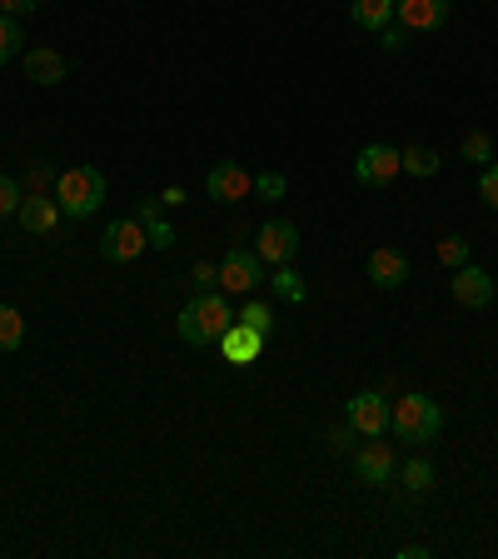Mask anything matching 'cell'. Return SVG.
I'll list each match as a JSON object with an SVG mask.
<instances>
[{
  "mask_svg": "<svg viewBox=\"0 0 498 559\" xmlns=\"http://www.w3.org/2000/svg\"><path fill=\"white\" fill-rule=\"evenodd\" d=\"M234 325V310H230V300L224 295H215V290H199L195 300L180 310V320H174V330H180V340L185 345H220V335Z\"/></svg>",
  "mask_w": 498,
  "mask_h": 559,
  "instance_id": "6da1fadb",
  "label": "cell"
},
{
  "mask_svg": "<svg viewBox=\"0 0 498 559\" xmlns=\"http://www.w3.org/2000/svg\"><path fill=\"white\" fill-rule=\"evenodd\" d=\"M56 200L70 221H90L95 210L105 205V175L95 165H70L56 180Z\"/></svg>",
  "mask_w": 498,
  "mask_h": 559,
  "instance_id": "7a4b0ae2",
  "label": "cell"
},
{
  "mask_svg": "<svg viewBox=\"0 0 498 559\" xmlns=\"http://www.w3.org/2000/svg\"><path fill=\"white\" fill-rule=\"evenodd\" d=\"M389 430L409 444H434L444 430V409L434 405L429 395H404V400H394V409H389Z\"/></svg>",
  "mask_w": 498,
  "mask_h": 559,
  "instance_id": "3957f363",
  "label": "cell"
},
{
  "mask_svg": "<svg viewBox=\"0 0 498 559\" xmlns=\"http://www.w3.org/2000/svg\"><path fill=\"white\" fill-rule=\"evenodd\" d=\"M145 250H150V230H145L135 215H125V221H116V225H105V235H100V255L105 260L130 265V260H139Z\"/></svg>",
  "mask_w": 498,
  "mask_h": 559,
  "instance_id": "277c9868",
  "label": "cell"
},
{
  "mask_svg": "<svg viewBox=\"0 0 498 559\" xmlns=\"http://www.w3.org/2000/svg\"><path fill=\"white\" fill-rule=\"evenodd\" d=\"M259 285H265V260H259L255 250L234 245L230 255L220 260V290H230V295H255Z\"/></svg>",
  "mask_w": 498,
  "mask_h": 559,
  "instance_id": "5b68a950",
  "label": "cell"
},
{
  "mask_svg": "<svg viewBox=\"0 0 498 559\" xmlns=\"http://www.w3.org/2000/svg\"><path fill=\"white\" fill-rule=\"evenodd\" d=\"M399 170H404V160H399L394 145H364V151L354 155V180H360V186L384 190L399 180Z\"/></svg>",
  "mask_w": 498,
  "mask_h": 559,
  "instance_id": "8992f818",
  "label": "cell"
},
{
  "mask_svg": "<svg viewBox=\"0 0 498 559\" xmlns=\"http://www.w3.org/2000/svg\"><path fill=\"white\" fill-rule=\"evenodd\" d=\"M255 255L265 260V265H290V260L300 255V230H294L290 221H265L255 235Z\"/></svg>",
  "mask_w": 498,
  "mask_h": 559,
  "instance_id": "52a82bcc",
  "label": "cell"
},
{
  "mask_svg": "<svg viewBox=\"0 0 498 559\" xmlns=\"http://www.w3.org/2000/svg\"><path fill=\"white\" fill-rule=\"evenodd\" d=\"M205 190H209V200L234 205V200H250V195H255V175L244 170V165H234V160H220L215 170L205 175Z\"/></svg>",
  "mask_w": 498,
  "mask_h": 559,
  "instance_id": "ba28073f",
  "label": "cell"
},
{
  "mask_svg": "<svg viewBox=\"0 0 498 559\" xmlns=\"http://www.w3.org/2000/svg\"><path fill=\"white\" fill-rule=\"evenodd\" d=\"M449 295L464 305V310H484V305L494 300V280H488V270H478V265H459L449 280Z\"/></svg>",
  "mask_w": 498,
  "mask_h": 559,
  "instance_id": "9c48e42d",
  "label": "cell"
},
{
  "mask_svg": "<svg viewBox=\"0 0 498 559\" xmlns=\"http://www.w3.org/2000/svg\"><path fill=\"white\" fill-rule=\"evenodd\" d=\"M15 221H21V230H31V235H56L60 221H65V210H60V200H50V195H25L21 210H15Z\"/></svg>",
  "mask_w": 498,
  "mask_h": 559,
  "instance_id": "30bf717a",
  "label": "cell"
},
{
  "mask_svg": "<svg viewBox=\"0 0 498 559\" xmlns=\"http://www.w3.org/2000/svg\"><path fill=\"white\" fill-rule=\"evenodd\" d=\"M349 425H354V435H364V440H374V435L389 430V405H384L374 390H364V395L349 400Z\"/></svg>",
  "mask_w": 498,
  "mask_h": 559,
  "instance_id": "8fae6325",
  "label": "cell"
},
{
  "mask_svg": "<svg viewBox=\"0 0 498 559\" xmlns=\"http://www.w3.org/2000/svg\"><path fill=\"white\" fill-rule=\"evenodd\" d=\"M394 15L404 31H444L449 0H394Z\"/></svg>",
  "mask_w": 498,
  "mask_h": 559,
  "instance_id": "7c38bea8",
  "label": "cell"
},
{
  "mask_svg": "<svg viewBox=\"0 0 498 559\" xmlns=\"http://www.w3.org/2000/svg\"><path fill=\"white\" fill-rule=\"evenodd\" d=\"M369 280L379 285V290H399V285L409 280V255L404 250H394V245L369 250Z\"/></svg>",
  "mask_w": 498,
  "mask_h": 559,
  "instance_id": "4fadbf2b",
  "label": "cell"
},
{
  "mask_svg": "<svg viewBox=\"0 0 498 559\" xmlns=\"http://www.w3.org/2000/svg\"><path fill=\"white\" fill-rule=\"evenodd\" d=\"M259 349H265V335H259V330H250L244 320H234V325L220 335V355L230 365H255Z\"/></svg>",
  "mask_w": 498,
  "mask_h": 559,
  "instance_id": "5bb4252c",
  "label": "cell"
},
{
  "mask_svg": "<svg viewBox=\"0 0 498 559\" xmlns=\"http://www.w3.org/2000/svg\"><path fill=\"white\" fill-rule=\"evenodd\" d=\"M354 469H360L364 485H389V479H394V450H389V444L374 435V440L364 444L360 454H354Z\"/></svg>",
  "mask_w": 498,
  "mask_h": 559,
  "instance_id": "9a60e30c",
  "label": "cell"
},
{
  "mask_svg": "<svg viewBox=\"0 0 498 559\" xmlns=\"http://www.w3.org/2000/svg\"><path fill=\"white\" fill-rule=\"evenodd\" d=\"M65 75H70V60L60 56V50H50V46L25 50V81H35V85H60Z\"/></svg>",
  "mask_w": 498,
  "mask_h": 559,
  "instance_id": "2e32d148",
  "label": "cell"
},
{
  "mask_svg": "<svg viewBox=\"0 0 498 559\" xmlns=\"http://www.w3.org/2000/svg\"><path fill=\"white\" fill-rule=\"evenodd\" d=\"M349 21L360 31H384L394 21V0H349Z\"/></svg>",
  "mask_w": 498,
  "mask_h": 559,
  "instance_id": "e0dca14e",
  "label": "cell"
},
{
  "mask_svg": "<svg viewBox=\"0 0 498 559\" xmlns=\"http://www.w3.org/2000/svg\"><path fill=\"white\" fill-rule=\"evenodd\" d=\"M21 345H25V320H21V310L0 305V355H15Z\"/></svg>",
  "mask_w": 498,
  "mask_h": 559,
  "instance_id": "ac0fdd59",
  "label": "cell"
},
{
  "mask_svg": "<svg viewBox=\"0 0 498 559\" xmlns=\"http://www.w3.org/2000/svg\"><path fill=\"white\" fill-rule=\"evenodd\" d=\"M399 160H404L409 175H439V151H429V145H409V151H399Z\"/></svg>",
  "mask_w": 498,
  "mask_h": 559,
  "instance_id": "d6986e66",
  "label": "cell"
},
{
  "mask_svg": "<svg viewBox=\"0 0 498 559\" xmlns=\"http://www.w3.org/2000/svg\"><path fill=\"white\" fill-rule=\"evenodd\" d=\"M269 290H275L279 300H290V305H304V280L294 275L290 265H279L275 275H269Z\"/></svg>",
  "mask_w": 498,
  "mask_h": 559,
  "instance_id": "ffe728a7",
  "label": "cell"
},
{
  "mask_svg": "<svg viewBox=\"0 0 498 559\" xmlns=\"http://www.w3.org/2000/svg\"><path fill=\"white\" fill-rule=\"evenodd\" d=\"M399 479H404L409 495H424V489H434V465H429V460H409Z\"/></svg>",
  "mask_w": 498,
  "mask_h": 559,
  "instance_id": "44dd1931",
  "label": "cell"
},
{
  "mask_svg": "<svg viewBox=\"0 0 498 559\" xmlns=\"http://www.w3.org/2000/svg\"><path fill=\"white\" fill-rule=\"evenodd\" d=\"M25 50V35H21V25H15V15H0V66L11 56H21Z\"/></svg>",
  "mask_w": 498,
  "mask_h": 559,
  "instance_id": "7402d4cb",
  "label": "cell"
},
{
  "mask_svg": "<svg viewBox=\"0 0 498 559\" xmlns=\"http://www.w3.org/2000/svg\"><path fill=\"white\" fill-rule=\"evenodd\" d=\"M464 160L478 165V170L494 160V140H488V130H474V135H464Z\"/></svg>",
  "mask_w": 498,
  "mask_h": 559,
  "instance_id": "603a6c76",
  "label": "cell"
},
{
  "mask_svg": "<svg viewBox=\"0 0 498 559\" xmlns=\"http://www.w3.org/2000/svg\"><path fill=\"white\" fill-rule=\"evenodd\" d=\"M234 320H244L250 330H259V335H269V325H275V310H269L265 300H244V310L234 314Z\"/></svg>",
  "mask_w": 498,
  "mask_h": 559,
  "instance_id": "cb8c5ba5",
  "label": "cell"
},
{
  "mask_svg": "<svg viewBox=\"0 0 498 559\" xmlns=\"http://www.w3.org/2000/svg\"><path fill=\"white\" fill-rule=\"evenodd\" d=\"M434 255H439L444 265H453V270H459V265H469V240H459V235H444V240H439V250H434Z\"/></svg>",
  "mask_w": 498,
  "mask_h": 559,
  "instance_id": "d4e9b609",
  "label": "cell"
},
{
  "mask_svg": "<svg viewBox=\"0 0 498 559\" xmlns=\"http://www.w3.org/2000/svg\"><path fill=\"white\" fill-rule=\"evenodd\" d=\"M21 186H15V180H11V175H0V221H11V215H15V210H21Z\"/></svg>",
  "mask_w": 498,
  "mask_h": 559,
  "instance_id": "484cf974",
  "label": "cell"
},
{
  "mask_svg": "<svg viewBox=\"0 0 498 559\" xmlns=\"http://www.w3.org/2000/svg\"><path fill=\"white\" fill-rule=\"evenodd\" d=\"M255 195L259 200H279V195H284V175H275V170L255 175Z\"/></svg>",
  "mask_w": 498,
  "mask_h": 559,
  "instance_id": "4316f807",
  "label": "cell"
},
{
  "mask_svg": "<svg viewBox=\"0 0 498 559\" xmlns=\"http://www.w3.org/2000/svg\"><path fill=\"white\" fill-rule=\"evenodd\" d=\"M478 195L498 210V165H484V170H478Z\"/></svg>",
  "mask_w": 498,
  "mask_h": 559,
  "instance_id": "83f0119b",
  "label": "cell"
},
{
  "mask_svg": "<svg viewBox=\"0 0 498 559\" xmlns=\"http://www.w3.org/2000/svg\"><path fill=\"white\" fill-rule=\"evenodd\" d=\"M145 230H150V250H170V245H174V230L160 221V215H155V221L145 225Z\"/></svg>",
  "mask_w": 498,
  "mask_h": 559,
  "instance_id": "f1b7e54d",
  "label": "cell"
},
{
  "mask_svg": "<svg viewBox=\"0 0 498 559\" xmlns=\"http://www.w3.org/2000/svg\"><path fill=\"white\" fill-rule=\"evenodd\" d=\"M160 205H165L160 195H145V200H139V205H135V221H139V225H150L155 215H160Z\"/></svg>",
  "mask_w": 498,
  "mask_h": 559,
  "instance_id": "f546056e",
  "label": "cell"
},
{
  "mask_svg": "<svg viewBox=\"0 0 498 559\" xmlns=\"http://www.w3.org/2000/svg\"><path fill=\"white\" fill-rule=\"evenodd\" d=\"M35 5H40V0H0V15H15V21H21V15H31Z\"/></svg>",
  "mask_w": 498,
  "mask_h": 559,
  "instance_id": "4dcf8cb0",
  "label": "cell"
},
{
  "mask_svg": "<svg viewBox=\"0 0 498 559\" xmlns=\"http://www.w3.org/2000/svg\"><path fill=\"white\" fill-rule=\"evenodd\" d=\"M220 285V265H195V290H209Z\"/></svg>",
  "mask_w": 498,
  "mask_h": 559,
  "instance_id": "1f68e13d",
  "label": "cell"
},
{
  "mask_svg": "<svg viewBox=\"0 0 498 559\" xmlns=\"http://www.w3.org/2000/svg\"><path fill=\"white\" fill-rule=\"evenodd\" d=\"M349 435H354V425H344V430H335V435H329V444H335V450H349Z\"/></svg>",
  "mask_w": 498,
  "mask_h": 559,
  "instance_id": "d6a6232c",
  "label": "cell"
}]
</instances>
